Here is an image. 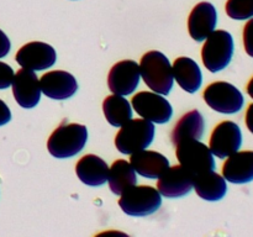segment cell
I'll return each mask as SVG.
<instances>
[{
    "label": "cell",
    "mask_w": 253,
    "mask_h": 237,
    "mask_svg": "<svg viewBox=\"0 0 253 237\" xmlns=\"http://www.w3.org/2000/svg\"><path fill=\"white\" fill-rule=\"evenodd\" d=\"M140 72L143 81L155 93L168 95L173 88L172 64L166 54L160 51H150L143 54L140 62Z\"/></svg>",
    "instance_id": "cell-1"
},
{
    "label": "cell",
    "mask_w": 253,
    "mask_h": 237,
    "mask_svg": "<svg viewBox=\"0 0 253 237\" xmlns=\"http://www.w3.org/2000/svg\"><path fill=\"white\" fill-rule=\"evenodd\" d=\"M88 130L79 123H62L52 132L47 141L48 152L53 157L71 158L77 156L85 146Z\"/></svg>",
    "instance_id": "cell-2"
},
{
    "label": "cell",
    "mask_w": 253,
    "mask_h": 237,
    "mask_svg": "<svg viewBox=\"0 0 253 237\" xmlns=\"http://www.w3.org/2000/svg\"><path fill=\"white\" fill-rule=\"evenodd\" d=\"M155 138V125L146 118H131L121 126L115 137L119 152L132 155L146 150Z\"/></svg>",
    "instance_id": "cell-3"
},
{
    "label": "cell",
    "mask_w": 253,
    "mask_h": 237,
    "mask_svg": "<svg viewBox=\"0 0 253 237\" xmlns=\"http://www.w3.org/2000/svg\"><path fill=\"white\" fill-rule=\"evenodd\" d=\"M119 199V205L126 215L143 217L157 211L162 205L158 189L150 185H132L126 189Z\"/></svg>",
    "instance_id": "cell-4"
},
{
    "label": "cell",
    "mask_w": 253,
    "mask_h": 237,
    "mask_svg": "<svg viewBox=\"0 0 253 237\" xmlns=\"http://www.w3.org/2000/svg\"><path fill=\"white\" fill-rule=\"evenodd\" d=\"M234 39L225 30H215L205 40L202 49V59L205 68L211 73L222 71L234 56Z\"/></svg>",
    "instance_id": "cell-5"
},
{
    "label": "cell",
    "mask_w": 253,
    "mask_h": 237,
    "mask_svg": "<svg viewBox=\"0 0 253 237\" xmlns=\"http://www.w3.org/2000/svg\"><path fill=\"white\" fill-rule=\"evenodd\" d=\"M175 155L180 164L189 170L193 177L215 170L216 167L214 155L210 148L199 140H185L179 142L177 145Z\"/></svg>",
    "instance_id": "cell-6"
},
{
    "label": "cell",
    "mask_w": 253,
    "mask_h": 237,
    "mask_svg": "<svg viewBox=\"0 0 253 237\" xmlns=\"http://www.w3.org/2000/svg\"><path fill=\"white\" fill-rule=\"evenodd\" d=\"M204 100L212 110L221 114H236L244 108L245 99L240 89L227 81H215L204 90Z\"/></svg>",
    "instance_id": "cell-7"
},
{
    "label": "cell",
    "mask_w": 253,
    "mask_h": 237,
    "mask_svg": "<svg viewBox=\"0 0 253 237\" xmlns=\"http://www.w3.org/2000/svg\"><path fill=\"white\" fill-rule=\"evenodd\" d=\"M132 108L142 118L155 123H166L172 118L169 101L155 91H140L132 98Z\"/></svg>",
    "instance_id": "cell-8"
},
{
    "label": "cell",
    "mask_w": 253,
    "mask_h": 237,
    "mask_svg": "<svg viewBox=\"0 0 253 237\" xmlns=\"http://www.w3.org/2000/svg\"><path fill=\"white\" fill-rule=\"evenodd\" d=\"M241 146V128L234 121H222L212 131L209 148L217 158H227L240 151Z\"/></svg>",
    "instance_id": "cell-9"
},
{
    "label": "cell",
    "mask_w": 253,
    "mask_h": 237,
    "mask_svg": "<svg viewBox=\"0 0 253 237\" xmlns=\"http://www.w3.org/2000/svg\"><path fill=\"white\" fill-rule=\"evenodd\" d=\"M141 79L140 64L131 59L118 62L114 64L108 76L109 89L113 94L130 95L138 86Z\"/></svg>",
    "instance_id": "cell-10"
},
{
    "label": "cell",
    "mask_w": 253,
    "mask_h": 237,
    "mask_svg": "<svg viewBox=\"0 0 253 237\" xmlns=\"http://www.w3.org/2000/svg\"><path fill=\"white\" fill-rule=\"evenodd\" d=\"M22 68L31 71H44L56 63L57 54L52 46L44 42H30L22 46L15 56Z\"/></svg>",
    "instance_id": "cell-11"
},
{
    "label": "cell",
    "mask_w": 253,
    "mask_h": 237,
    "mask_svg": "<svg viewBox=\"0 0 253 237\" xmlns=\"http://www.w3.org/2000/svg\"><path fill=\"white\" fill-rule=\"evenodd\" d=\"M193 177L189 170L185 169L182 164L169 167L157 182V189L161 195L169 199L182 198L189 194L193 190Z\"/></svg>",
    "instance_id": "cell-12"
},
{
    "label": "cell",
    "mask_w": 253,
    "mask_h": 237,
    "mask_svg": "<svg viewBox=\"0 0 253 237\" xmlns=\"http://www.w3.org/2000/svg\"><path fill=\"white\" fill-rule=\"evenodd\" d=\"M12 94L21 108L32 109L37 106L41 99V86L40 79L35 71L22 68L17 72L12 79Z\"/></svg>",
    "instance_id": "cell-13"
},
{
    "label": "cell",
    "mask_w": 253,
    "mask_h": 237,
    "mask_svg": "<svg viewBox=\"0 0 253 237\" xmlns=\"http://www.w3.org/2000/svg\"><path fill=\"white\" fill-rule=\"evenodd\" d=\"M41 91L53 100H66L72 98L78 90L77 79L64 71H52L40 78Z\"/></svg>",
    "instance_id": "cell-14"
},
{
    "label": "cell",
    "mask_w": 253,
    "mask_h": 237,
    "mask_svg": "<svg viewBox=\"0 0 253 237\" xmlns=\"http://www.w3.org/2000/svg\"><path fill=\"white\" fill-rule=\"evenodd\" d=\"M217 24V11L210 2L203 1L195 5L188 19V30L193 40L202 42L215 31Z\"/></svg>",
    "instance_id": "cell-15"
},
{
    "label": "cell",
    "mask_w": 253,
    "mask_h": 237,
    "mask_svg": "<svg viewBox=\"0 0 253 237\" xmlns=\"http://www.w3.org/2000/svg\"><path fill=\"white\" fill-rule=\"evenodd\" d=\"M222 177L234 184L253 180V151H237L229 156L222 165Z\"/></svg>",
    "instance_id": "cell-16"
},
{
    "label": "cell",
    "mask_w": 253,
    "mask_h": 237,
    "mask_svg": "<svg viewBox=\"0 0 253 237\" xmlns=\"http://www.w3.org/2000/svg\"><path fill=\"white\" fill-rule=\"evenodd\" d=\"M130 163L136 173L148 179H157L169 168L168 158L156 151L142 150L132 153Z\"/></svg>",
    "instance_id": "cell-17"
},
{
    "label": "cell",
    "mask_w": 253,
    "mask_h": 237,
    "mask_svg": "<svg viewBox=\"0 0 253 237\" xmlns=\"http://www.w3.org/2000/svg\"><path fill=\"white\" fill-rule=\"evenodd\" d=\"M76 173L79 180L89 187H100L108 182L109 167L103 158L95 155H85L78 160Z\"/></svg>",
    "instance_id": "cell-18"
},
{
    "label": "cell",
    "mask_w": 253,
    "mask_h": 237,
    "mask_svg": "<svg viewBox=\"0 0 253 237\" xmlns=\"http://www.w3.org/2000/svg\"><path fill=\"white\" fill-rule=\"evenodd\" d=\"M173 78L180 88L188 93H195L203 83V74L194 59L189 57H179L172 66Z\"/></svg>",
    "instance_id": "cell-19"
},
{
    "label": "cell",
    "mask_w": 253,
    "mask_h": 237,
    "mask_svg": "<svg viewBox=\"0 0 253 237\" xmlns=\"http://www.w3.org/2000/svg\"><path fill=\"white\" fill-rule=\"evenodd\" d=\"M193 189L202 199L208 201H219L224 199L227 193L226 179L219 173L210 170L195 175L193 180Z\"/></svg>",
    "instance_id": "cell-20"
},
{
    "label": "cell",
    "mask_w": 253,
    "mask_h": 237,
    "mask_svg": "<svg viewBox=\"0 0 253 237\" xmlns=\"http://www.w3.org/2000/svg\"><path fill=\"white\" fill-rule=\"evenodd\" d=\"M205 121L198 110H192L183 115L175 123L170 140L174 146L185 140H200L204 135Z\"/></svg>",
    "instance_id": "cell-21"
},
{
    "label": "cell",
    "mask_w": 253,
    "mask_h": 237,
    "mask_svg": "<svg viewBox=\"0 0 253 237\" xmlns=\"http://www.w3.org/2000/svg\"><path fill=\"white\" fill-rule=\"evenodd\" d=\"M109 188L115 195H121L126 189L137 183L136 172L130 162L119 159L109 168Z\"/></svg>",
    "instance_id": "cell-22"
},
{
    "label": "cell",
    "mask_w": 253,
    "mask_h": 237,
    "mask_svg": "<svg viewBox=\"0 0 253 237\" xmlns=\"http://www.w3.org/2000/svg\"><path fill=\"white\" fill-rule=\"evenodd\" d=\"M103 111L106 121L115 127H121L132 118V108L130 103L127 99L118 94H113L104 99Z\"/></svg>",
    "instance_id": "cell-23"
},
{
    "label": "cell",
    "mask_w": 253,
    "mask_h": 237,
    "mask_svg": "<svg viewBox=\"0 0 253 237\" xmlns=\"http://www.w3.org/2000/svg\"><path fill=\"white\" fill-rule=\"evenodd\" d=\"M226 14L234 20H250L253 17V0H227Z\"/></svg>",
    "instance_id": "cell-24"
},
{
    "label": "cell",
    "mask_w": 253,
    "mask_h": 237,
    "mask_svg": "<svg viewBox=\"0 0 253 237\" xmlns=\"http://www.w3.org/2000/svg\"><path fill=\"white\" fill-rule=\"evenodd\" d=\"M14 76V69L9 64L4 63V62H0V90L7 89L11 85Z\"/></svg>",
    "instance_id": "cell-25"
},
{
    "label": "cell",
    "mask_w": 253,
    "mask_h": 237,
    "mask_svg": "<svg viewBox=\"0 0 253 237\" xmlns=\"http://www.w3.org/2000/svg\"><path fill=\"white\" fill-rule=\"evenodd\" d=\"M244 46L245 51L253 58V17L249 20L244 29Z\"/></svg>",
    "instance_id": "cell-26"
},
{
    "label": "cell",
    "mask_w": 253,
    "mask_h": 237,
    "mask_svg": "<svg viewBox=\"0 0 253 237\" xmlns=\"http://www.w3.org/2000/svg\"><path fill=\"white\" fill-rule=\"evenodd\" d=\"M10 48H11V43H10L9 37L2 32V30H0V58L6 56L10 52Z\"/></svg>",
    "instance_id": "cell-27"
},
{
    "label": "cell",
    "mask_w": 253,
    "mask_h": 237,
    "mask_svg": "<svg viewBox=\"0 0 253 237\" xmlns=\"http://www.w3.org/2000/svg\"><path fill=\"white\" fill-rule=\"evenodd\" d=\"M11 120V111L7 108L6 104L0 99V126L5 125Z\"/></svg>",
    "instance_id": "cell-28"
},
{
    "label": "cell",
    "mask_w": 253,
    "mask_h": 237,
    "mask_svg": "<svg viewBox=\"0 0 253 237\" xmlns=\"http://www.w3.org/2000/svg\"><path fill=\"white\" fill-rule=\"evenodd\" d=\"M246 125L247 128L253 133V104L249 106L246 111Z\"/></svg>",
    "instance_id": "cell-29"
},
{
    "label": "cell",
    "mask_w": 253,
    "mask_h": 237,
    "mask_svg": "<svg viewBox=\"0 0 253 237\" xmlns=\"http://www.w3.org/2000/svg\"><path fill=\"white\" fill-rule=\"evenodd\" d=\"M247 93H249V95L253 99V78L250 80L249 85H247Z\"/></svg>",
    "instance_id": "cell-30"
}]
</instances>
